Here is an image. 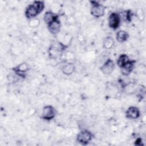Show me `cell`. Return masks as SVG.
Wrapping results in <instances>:
<instances>
[{"mask_svg":"<svg viewBox=\"0 0 146 146\" xmlns=\"http://www.w3.org/2000/svg\"><path fill=\"white\" fill-rule=\"evenodd\" d=\"M44 8V3L43 1H36L33 2V3L29 5L25 10V17L28 19H31L36 18Z\"/></svg>","mask_w":146,"mask_h":146,"instance_id":"cell-1","label":"cell"},{"mask_svg":"<svg viewBox=\"0 0 146 146\" xmlns=\"http://www.w3.org/2000/svg\"><path fill=\"white\" fill-rule=\"evenodd\" d=\"M66 47L61 43H55L50 46L48 49V55L50 58L55 59L59 58L63 51L65 49Z\"/></svg>","mask_w":146,"mask_h":146,"instance_id":"cell-2","label":"cell"},{"mask_svg":"<svg viewBox=\"0 0 146 146\" xmlns=\"http://www.w3.org/2000/svg\"><path fill=\"white\" fill-rule=\"evenodd\" d=\"M91 3V14L95 18H100L104 15L106 7L96 1H90Z\"/></svg>","mask_w":146,"mask_h":146,"instance_id":"cell-3","label":"cell"},{"mask_svg":"<svg viewBox=\"0 0 146 146\" xmlns=\"http://www.w3.org/2000/svg\"><path fill=\"white\" fill-rule=\"evenodd\" d=\"M121 17L116 12H112L108 17V26L112 30H116L120 26Z\"/></svg>","mask_w":146,"mask_h":146,"instance_id":"cell-4","label":"cell"},{"mask_svg":"<svg viewBox=\"0 0 146 146\" xmlns=\"http://www.w3.org/2000/svg\"><path fill=\"white\" fill-rule=\"evenodd\" d=\"M92 134L87 130L81 131L76 136V140L83 145L87 144L92 139Z\"/></svg>","mask_w":146,"mask_h":146,"instance_id":"cell-5","label":"cell"},{"mask_svg":"<svg viewBox=\"0 0 146 146\" xmlns=\"http://www.w3.org/2000/svg\"><path fill=\"white\" fill-rule=\"evenodd\" d=\"M56 115L55 108L51 106L47 105L43 107L42 114V118L46 120H51L53 119Z\"/></svg>","mask_w":146,"mask_h":146,"instance_id":"cell-6","label":"cell"},{"mask_svg":"<svg viewBox=\"0 0 146 146\" xmlns=\"http://www.w3.org/2000/svg\"><path fill=\"white\" fill-rule=\"evenodd\" d=\"M114 68L115 63L111 59H108L100 67L101 72L105 75L111 74L114 70Z\"/></svg>","mask_w":146,"mask_h":146,"instance_id":"cell-7","label":"cell"},{"mask_svg":"<svg viewBox=\"0 0 146 146\" xmlns=\"http://www.w3.org/2000/svg\"><path fill=\"white\" fill-rule=\"evenodd\" d=\"M29 67L27 63L23 62L17 66L13 68V71L19 76L21 78H25L26 72L29 71Z\"/></svg>","mask_w":146,"mask_h":146,"instance_id":"cell-8","label":"cell"},{"mask_svg":"<svg viewBox=\"0 0 146 146\" xmlns=\"http://www.w3.org/2000/svg\"><path fill=\"white\" fill-rule=\"evenodd\" d=\"M140 115L139 108L135 106L129 107L125 112V116L129 119H136Z\"/></svg>","mask_w":146,"mask_h":146,"instance_id":"cell-9","label":"cell"},{"mask_svg":"<svg viewBox=\"0 0 146 146\" xmlns=\"http://www.w3.org/2000/svg\"><path fill=\"white\" fill-rule=\"evenodd\" d=\"M60 27L61 24L59 18L54 20L47 25V28L49 32L53 35H56L59 33L60 30Z\"/></svg>","mask_w":146,"mask_h":146,"instance_id":"cell-10","label":"cell"},{"mask_svg":"<svg viewBox=\"0 0 146 146\" xmlns=\"http://www.w3.org/2000/svg\"><path fill=\"white\" fill-rule=\"evenodd\" d=\"M135 62V60H129L127 63H126L122 68H121V72L122 75L124 76H128L129 75L134 68Z\"/></svg>","mask_w":146,"mask_h":146,"instance_id":"cell-11","label":"cell"},{"mask_svg":"<svg viewBox=\"0 0 146 146\" xmlns=\"http://www.w3.org/2000/svg\"><path fill=\"white\" fill-rule=\"evenodd\" d=\"M59 16L58 14L53 13L51 11H46L43 16V19L44 22L48 25L50 23L52 22L54 20L58 19Z\"/></svg>","mask_w":146,"mask_h":146,"instance_id":"cell-12","label":"cell"},{"mask_svg":"<svg viewBox=\"0 0 146 146\" xmlns=\"http://www.w3.org/2000/svg\"><path fill=\"white\" fill-rule=\"evenodd\" d=\"M75 67L74 64L72 63H68L62 67V71L63 74L66 75H70L75 71Z\"/></svg>","mask_w":146,"mask_h":146,"instance_id":"cell-13","label":"cell"},{"mask_svg":"<svg viewBox=\"0 0 146 146\" xmlns=\"http://www.w3.org/2000/svg\"><path fill=\"white\" fill-rule=\"evenodd\" d=\"M129 38L128 33L124 30H119L116 33V38L118 42L123 43L125 42Z\"/></svg>","mask_w":146,"mask_h":146,"instance_id":"cell-14","label":"cell"},{"mask_svg":"<svg viewBox=\"0 0 146 146\" xmlns=\"http://www.w3.org/2000/svg\"><path fill=\"white\" fill-rule=\"evenodd\" d=\"M129 60V56L125 54H123L119 55L117 60V65L121 68Z\"/></svg>","mask_w":146,"mask_h":146,"instance_id":"cell-15","label":"cell"},{"mask_svg":"<svg viewBox=\"0 0 146 146\" xmlns=\"http://www.w3.org/2000/svg\"><path fill=\"white\" fill-rule=\"evenodd\" d=\"M123 90L124 92H126L127 94H133L136 91L137 86L135 83L130 82L124 86Z\"/></svg>","mask_w":146,"mask_h":146,"instance_id":"cell-16","label":"cell"},{"mask_svg":"<svg viewBox=\"0 0 146 146\" xmlns=\"http://www.w3.org/2000/svg\"><path fill=\"white\" fill-rule=\"evenodd\" d=\"M114 44V40L111 36H107L103 41V46L106 49L111 48Z\"/></svg>","mask_w":146,"mask_h":146,"instance_id":"cell-17","label":"cell"},{"mask_svg":"<svg viewBox=\"0 0 146 146\" xmlns=\"http://www.w3.org/2000/svg\"><path fill=\"white\" fill-rule=\"evenodd\" d=\"M40 24V21L36 18L30 19L29 21V26L31 28H36Z\"/></svg>","mask_w":146,"mask_h":146,"instance_id":"cell-18","label":"cell"},{"mask_svg":"<svg viewBox=\"0 0 146 146\" xmlns=\"http://www.w3.org/2000/svg\"><path fill=\"white\" fill-rule=\"evenodd\" d=\"M124 14H125V20L128 22H131V18L132 16L133 15V13H132L131 10H126L124 11Z\"/></svg>","mask_w":146,"mask_h":146,"instance_id":"cell-19","label":"cell"},{"mask_svg":"<svg viewBox=\"0 0 146 146\" xmlns=\"http://www.w3.org/2000/svg\"><path fill=\"white\" fill-rule=\"evenodd\" d=\"M142 144V140L140 139V138H139L137 139L136 140V142H135V145H140Z\"/></svg>","mask_w":146,"mask_h":146,"instance_id":"cell-20","label":"cell"}]
</instances>
